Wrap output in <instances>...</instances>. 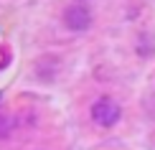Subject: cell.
I'll use <instances>...</instances> for the list:
<instances>
[{"instance_id": "6da1fadb", "label": "cell", "mask_w": 155, "mask_h": 150, "mask_svg": "<svg viewBox=\"0 0 155 150\" xmlns=\"http://www.w3.org/2000/svg\"><path fill=\"white\" fill-rule=\"evenodd\" d=\"M120 117H122V107L112 97H99L92 104V120L99 127H114L120 122Z\"/></svg>"}, {"instance_id": "7a4b0ae2", "label": "cell", "mask_w": 155, "mask_h": 150, "mask_svg": "<svg viewBox=\"0 0 155 150\" xmlns=\"http://www.w3.org/2000/svg\"><path fill=\"white\" fill-rule=\"evenodd\" d=\"M64 23L71 31H87L92 25V13H89V8L84 3H74L64 10Z\"/></svg>"}, {"instance_id": "3957f363", "label": "cell", "mask_w": 155, "mask_h": 150, "mask_svg": "<svg viewBox=\"0 0 155 150\" xmlns=\"http://www.w3.org/2000/svg\"><path fill=\"white\" fill-rule=\"evenodd\" d=\"M5 122H10V120H8V117H0V138H5V135H8V132H10V130H8V127H3V125H5Z\"/></svg>"}]
</instances>
